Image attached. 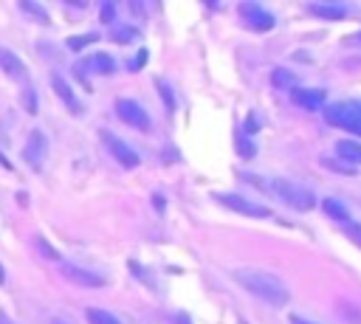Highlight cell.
Returning a JSON list of instances; mask_svg holds the SVG:
<instances>
[{
    "mask_svg": "<svg viewBox=\"0 0 361 324\" xmlns=\"http://www.w3.org/2000/svg\"><path fill=\"white\" fill-rule=\"evenodd\" d=\"M113 56H107V54H93L90 59H85V62H79L76 65V76H85V73H113Z\"/></svg>",
    "mask_w": 361,
    "mask_h": 324,
    "instance_id": "cell-10",
    "label": "cell"
},
{
    "mask_svg": "<svg viewBox=\"0 0 361 324\" xmlns=\"http://www.w3.org/2000/svg\"><path fill=\"white\" fill-rule=\"evenodd\" d=\"M116 116H118L124 124H130V127H135V130H141V132L149 130V116H147V110H144L135 99H118V101H116Z\"/></svg>",
    "mask_w": 361,
    "mask_h": 324,
    "instance_id": "cell-4",
    "label": "cell"
},
{
    "mask_svg": "<svg viewBox=\"0 0 361 324\" xmlns=\"http://www.w3.org/2000/svg\"><path fill=\"white\" fill-rule=\"evenodd\" d=\"M45 152H48V141H45V135H42L39 130H34V132L28 135L25 147H23V158H25V163L34 166V169H39L42 161H45Z\"/></svg>",
    "mask_w": 361,
    "mask_h": 324,
    "instance_id": "cell-9",
    "label": "cell"
},
{
    "mask_svg": "<svg viewBox=\"0 0 361 324\" xmlns=\"http://www.w3.org/2000/svg\"><path fill=\"white\" fill-rule=\"evenodd\" d=\"M99 34H82V37H68V48L71 51H82L87 42H96Z\"/></svg>",
    "mask_w": 361,
    "mask_h": 324,
    "instance_id": "cell-20",
    "label": "cell"
},
{
    "mask_svg": "<svg viewBox=\"0 0 361 324\" xmlns=\"http://www.w3.org/2000/svg\"><path fill=\"white\" fill-rule=\"evenodd\" d=\"M237 149H240V155H243V158H251V155H254V144H251V141H245L243 135L237 138Z\"/></svg>",
    "mask_w": 361,
    "mask_h": 324,
    "instance_id": "cell-23",
    "label": "cell"
},
{
    "mask_svg": "<svg viewBox=\"0 0 361 324\" xmlns=\"http://www.w3.org/2000/svg\"><path fill=\"white\" fill-rule=\"evenodd\" d=\"M271 85H274V87H293V85H296V79H293V73H290V70L276 68V70L271 73Z\"/></svg>",
    "mask_w": 361,
    "mask_h": 324,
    "instance_id": "cell-19",
    "label": "cell"
},
{
    "mask_svg": "<svg viewBox=\"0 0 361 324\" xmlns=\"http://www.w3.org/2000/svg\"><path fill=\"white\" fill-rule=\"evenodd\" d=\"M341 225H344V231L350 234V239H353V242L361 248V225H358V223H353V220H344Z\"/></svg>",
    "mask_w": 361,
    "mask_h": 324,
    "instance_id": "cell-22",
    "label": "cell"
},
{
    "mask_svg": "<svg viewBox=\"0 0 361 324\" xmlns=\"http://www.w3.org/2000/svg\"><path fill=\"white\" fill-rule=\"evenodd\" d=\"M240 17L251 31H268L274 28V14L265 11L259 3H240Z\"/></svg>",
    "mask_w": 361,
    "mask_h": 324,
    "instance_id": "cell-7",
    "label": "cell"
},
{
    "mask_svg": "<svg viewBox=\"0 0 361 324\" xmlns=\"http://www.w3.org/2000/svg\"><path fill=\"white\" fill-rule=\"evenodd\" d=\"M158 87H161V93H164V99H166V107H169V110H172V107H175V104H172V93H169V90H166V85H164V82H161V85H158Z\"/></svg>",
    "mask_w": 361,
    "mask_h": 324,
    "instance_id": "cell-27",
    "label": "cell"
},
{
    "mask_svg": "<svg viewBox=\"0 0 361 324\" xmlns=\"http://www.w3.org/2000/svg\"><path fill=\"white\" fill-rule=\"evenodd\" d=\"M99 17H102V23H113V17H116V6H113V3H104L102 11H99Z\"/></svg>",
    "mask_w": 361,
    "mask_h": 324,
    "instance_id": "cell-24",
    "label": "cell"
},
{
    "mask_svg": "<svg viewBox=\"0 0 361 324\" xmlns=\"http://www.w3.org/2000/svg\"><path fill=\"white\" fill-rule=\"evenodd\" d=\"M307 8H310V14H316L319 20H344V17H347V8L338 6V3H310Z\"/></svg>",
    "mask_w": 361,
    "mask_h": 324,
    "instance_id": "cell-13",
    "label": "cell"
},
{
    "mask_svg": "<svg viewBox=\"0 0 361 324\" xmlns=\"http://www.w3.org/2000/svg\"><path fill=\"white\" fill-rule=\"evenodd\" d=\"M324 166H330V169H338V172H353V166H347L344 161H324Z\"/></svg>",
    "mask_w": 361,
    "mask_h": 324,
    "instance_id": "cell-25",
    "label": "cell"
},
{
    "mask_svg": "<svg viewBox=\"0 0 361 324\" xmlns=\"http://www.w3.org/2000/svg\"><path fill=\"white\" fill-rule=\"evenodd\" d=\"M290 324H313V321H305V318H299V316H290Z\"/></svg>",
    "mask_w": 361,
    "mask_h": 324,
    "instance_id": "cell-29",
    "label": "cell"
},
{
    "mask_svg": "<svg viewBox=\"0 0 361 324\" xmlns=\"http://www.w3.org/2000/svg\"><path fill=\"white\" fill-rule=\"evenodd\" d=\"M25 107H28V113H37V96L31 90H25Z\"/></svg>",
    "mask_w": 361,
    "mask_h": 324,
    "instance_id": "cell-26",
    "label": "cell"
},
{
    "mask_svg": "<svg viewBox=\"0 0 361 324\" xmlns=\"http://www.w3.org/2000/svg\"><path fill=\"white\" fill-rule=\"evenodd\" d=\"M322 208L333 217V220H338V223H344V220H350V214H347V206L341 203V200H336V197H324L322 200Z\"/></svg>",
    "mask_w": 361,
    "mask_h": 324,
    "instance_id": "cell-16",
    "label": "cell"
},
{
    "mask_svg": "<svg viewBox=\"0 0 361 324\" xmlns=\"http://www.w3.org/2000/svg\"><path fill=\"white\" fill-rule=\"evenodd\" d=\"M322 113H324L327 124L361 135V101H333V104L322 107Z\"/></svg>",
    "mask_w": 361,
    "mask_h": 324,
    "instance_id": "cell-3",
    "label": "cell"
},
{
    "mask_svg": "<svg viewBox=\"0 0 361 324\" xmlns=\"http://www.w3.org/2000/svg\"><path fill=\"white\" fill-rule=\"evenodd\" d=\"M51 85H54V93H56V96L71 107V113H82V104L73 99V90L68 87V82H65L62 76H56V73H54V76H51Z\"/></svg>",
    "mask_w": 361,
    "mask_h": 324,
    "instance_id": "cell-14",
    "label": "cell"
},
{
    "mask_svg": "<svg viewBox=\"0 0 361 324\" xmlns=\"http://www.w3.org/2000/svg\"><path fill=\"white\" fill-rule=\"evenodd\" d=\"M231 276H234V282H237L243 290H248L251 296L262 299V301H265V304H271V307H282V304H288V299H290V293H288L285 282H282L279 276L268 273V270H257V268H237Z\"/></svg>",
    "mask_w": 361,
    "mask_h": 324,
    "instance_id": "cell-1",
    "label": "cell"
},
{
    "mask_svg": "<svg viewBox=\"0 0 361 324\" xmlns=\"http://www.w3.org/2000/svg\"><path fill=\"white\" fill-rule=\"evenodd\" d=\"M110 39L113 42H135L138 39V31L133 28V25H113V31H110Z\"/></svg>",
    "mask_w": 361,
    "mask_h": 324,
    "instance_id": "cell-18",
    "label": "cell"
},
{
    "mask_svg": "<svg viewBox=\"0 0 361 324\" xmlns=\"http://www.w3.org/2000/svg\"><path fill=\"white\" fill-rule=\"evenodd\" d=\"M152 200H155V208H158V211H161V208H164V197H161V194H155V197H152Z\"/></svg>",
    "mask_w": 361,
    "mask_h": 324,
    "instance_id": "cell-28",
    "label": "cell"
},
{
    "mask_svg": "<svg viewBox=\"0 0 361 324\" xmlns=\"http://www.w3.org/2000/svg\"><path fill=\"white\" fill-rule=\"evenodd\" d=\"M85 318L90 321V324H121L113 313H107V310H99V307H87L85 310Z\"/></svg>",
    "mask_w": 361,
    "mask_h": 324,
    "instance_id": "cell-17",
    "label": "cell"
},
{
    "mask_svg": "<svg viewBox=\"0 0 361 324\" xmlns=\"http://www.w3.org/2000/svg\"><path fill=\"white\" fill-rule=\"evenodd\" d=\"M0 285H6V270H3V265H0Z\"/></svg>",
    "mask_w": 361,
    "mask_h": 324,
    "instance_id": "cell-31",
    "label": "cell"
},
{
    "mask_svg": "<svg viewBox=\"0 0 361 324\" xmlns=\"http://www.w3.org/2000/svg\"><path fill=\"white\" fill-rule=\"evenodd\" d=\"M336 155H338V161H347V166L350 163H361V144L358 141H338L336 144Z\"/></svg>",
    "mask_w": 361,
    "mask_h": 324,
    "instance_id": "cell-15",
    "label": "cell"
},
{
    "mask_svg": "<svg viewBox=\"0 0 361 324\" xmlns=\"http://www.w3.org/2000/svg\"><path fill=\"white\" fill-rule=\"evenodd\" d=\"M0 324H14V321H11V318H8L6 313H0Z\"/></svg>",
    "mask_w": 361,
    "mask_h": 324,
    "instance_id": "cell-30",
    "label": "cell"
},
{
    "mask_svg": "<svg viewBox=\"0 0 361 324\" xmlns=\"http://www.w3.org/2000/svg\"><path fill=\"white\" fill-rule=\"evenodd\" d=\"M290 96L305 110H322L324 107V90H307V87H290Z\"/></svg>",
    "mask_w": 361,
    "mask_h": 324,
    "instance_id": "cell-11",
    "label": "cell"
},
{
    "mask_svg": "<svg viewBox=\"0 0 361 324\" xmlns=\"http://www.w3.org/2000/svg\"><path fill=\"white\" fill-rule=\"evenodd\" d=\"M59 270H62V276H65L68 282H73V285H79V287H102V285H104V276L93 273L90 268H79V265L62 262Z\"/></svg>",
    "mask_w": 361,
    "mask_h": 324,
    "instance_id": "cell-8",
    "label": "cell"
},
{
    "mask_svg": "<svg viewBox=\"0 0 361 324\" xmlns=\"http://www.w3.org/2000/svg\"><path fill=\"white\" fill-rule=\"evenodd\" d=\"M245 177H248L254 186H259L262 192L279 197L282 203H288V206H293V208H299V211H310V208L316 206L313 192L305 189L302 183H293V180H288V177H271V180H262L259 175H245Z\"/></svg>",
    "mask_w": 361,
    "mask_h": 324,
    "instance_id": "cell-2",
    "label": "cell"
},
{
    "mask_svg": "<svg viewBox=\"0 0 361 324\" xmlns=\"http://www.w3.org/2000/svg\"><path fill=\"white\" fill-rule=\"evenodd\" d=\"M102 141L107 144V149H110V155L124 166V169H135L138 163H141V158H138V152L130 147V144H124L121 138H116V135H110V130H102Z\"/></svg>",
    "mask_w": 361,
    "mask_h": 324,
    "instance_id": "cell-6",
    "label": "cell"
},
{
    "mask_svg": "<svg viewBox=\"0 0 361 324\" xmlns=\"http://www.w3.org/2000/svg\"><path fill=\"white\" fill-rule=\"evenodd\" d=\"M214 200H220L226 208H231V211H237V214H245V217H271V208L268 206H259V203H254V200H248V197H243V194H214Z\"/></svg>",
    "mask_w": 361,
    "mask_h": 324,
    "instance_id": "cell-5",
    "label": "cell"
},
{
    "mask_svg": "<svg viewBox=\"0 0 361 324\" xmlns=\"http://www.w3.org/2000/svg\"><path fill=\"white\" fill-rule=\"evenodd\" d=\"M0 68H3V73H8L11 79H25V76H28L23 59H20L14 51H8V48H0Z\"/></svg>",
    "mask_w": 361,
    "mask_h": 324,
    "instance_id": "cell-12",
    "label": "cell"
},
{
    "mask_svg": "<svg viewBox=\"0 0 361 324\" xmlns=\"http://www.w3.org/2000/svg\"><path fill=\"white\" fill-rule=\"evenodd\" d=\"M20 8L28 11V14H34L39 23H48V14H45V8H42L39 3H20Z\"/></svg>",
    "mask_w": 361,
    "mask_h": 324,
    "instance_id": "cell-21",
    "label": "cell"
}]
</instances>
